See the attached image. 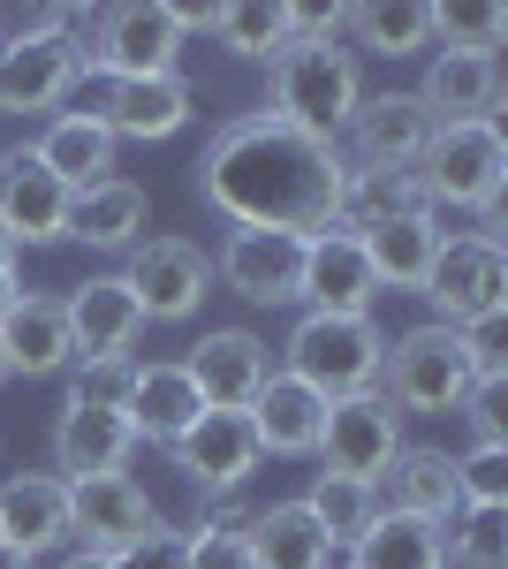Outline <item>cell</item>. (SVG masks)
<instances>
[{
  "mask_svg": "<svg viewBox=\"0 0 508 569\" xmlns=\"http://www.w3.org/2000/svg\"><path fill=\"white\" fill-rule=\"evenodd\" d=\"M410 91H418V107L432 122H478V114L501 107V61H486V53H440L432 46V61H425V77Z\"/></svg>",
  "mask_w": 508,
  "mask_h": 569,
  "instance_id": "obj_28",
  "label": "cell"
},
{
  "mask_svg": "<svg viewBox=\"0 0 508 569\" xmlns=\"http://www.w3.org/2000/svg\"><path fill=\"white\" fill-rule=\"evenodd\" d=\"M160 531H168L160 501L129 479V471L69 486V547H84V555H107V562H114V555L145 547V539H160Z\"/></svg>",
  "mask_w": 508,
  "mask_h": 569,
  "instance_id": "obj_11",
  "label": "cell"
},
{
  "mask_svg": "<svg viewBox=\"0 0 508 569\" xmlns=\"http://www.w3.org/2000/svg\"><path fill=\"white\" fill-rule=\"evenodd\" d=\"M0 220H8V236L23 251L69 243V190L53 182V168H46L31 144H8L0 152Z\"/></svg>",
  "mask_w": 508,
  "mask_h": 569,
  "instance_id": "obj_16",
  "label": "cell"
},
{
  "mask_svg": "<svg viewBox=\"0 0 508 569\" xmlns=\"http://www.w3.org/2000/svg\"><path fill=\"white\" fill-rule=\"evenodd\" d=\"M129 297L145 305V327H190L212 297V251L190 236H145L129 251Z\"/></svg>",
  "mask_w": 508,
  "mask_h": 569,
  "instance_id": "obj_9",
  "label": "cell"
},
{
  "mask_svg": "<svg viewBox=\"0 0 508 569\" xmlns=\"http://www.w3.org/2000/svg\"><path fill=\"white\" fill-rule=\"evenodd\" d=\"M243 525H251V501H243V493H198L190 531H243Z\"/></svg>",
  "mask_w": 508,
  "mask_h": 569,
  "instance_id": "obj_42",
  "label": "cell"
},
{
  "mask_svg": "<svg viewBox=\"0 0 508 569\" xmlns=\"http://www.w3.org/2000/svg\"><path fill=\"white\" fill-rule=\"evenodd\" d=\"M311 456H319V471L380 486L387 463L402 456V410H395L380 388L341 395V402H327V418H319V448H311Z\"/></svg>",
  "mask_w": 508,
  "mask_h": 569,
  "instance_id": "obj_10",
  "label": "cell"
},
{
  "mask_svg": "<svg viewBox=\"0 0 508 569\" xmlns=\"http://www.w3.org/2000/svg\"><path fill=\"white\" fill-rule=\"evenodd\" d=\"M145 220H152L145 182L107 176V182H91V190L69 198V243H84V251H137L145 243Z\"/></svg>",
  "mask_w": 508,
  "mask_h": 569,
  "instance_id": "obj_27",
  "label": "cell"
},
{
  "mask_svg": "<svg viewBox=\"0 0 508 569\" xmlns=\"http://www.w3.org/2000/svg\"><path fill=\"white\" fill-rule=\"evenodd\" d=\"M190 46V23L175 0H114L91 16V46H77L84 84H137V77H175Z\"/></svg>",
  "mask_w": 508,
  "mask_h": 569,
  "instance_id": "obj_4",
  "label": "cell"
},
{
  "mask_svg": "<svg viewBox=\"0 0 508 569\" xmlns=\"http://www.w3.org/2000/svg\"><path fill=\"white\" fill-rule=\"evenodd\" d=\"M77 84V8H31L0 31V114H61Z\"/></svg>",
  "mask_w": 508,
  "mask_h": 569,
  "instance_id": "obj_3",
  "label": "cell"
},
{
  "mask_svg": "<svg viewBox=\"0 0 508 569\" xmlns=\"http://www.w3.org/2000/svg\"><path fill=\"white\" fill-rule=\"evenodd\" d=\"M0 380H8V350H0Z\"/></svg>",
  "mask_w": 508,
  "mask_h": 569,
  "instance_id": "obj_48",
  "label": "cell"
},
{
  "mask_svg": "<svg viewBox=\"0 0 508 569\" xmlns=\"http://www.w3.org/2000/svg\"><path fill=\"white\" fill-rule=\"evenodd\" d=\"M456 501L464 509H508V448H464L456 456Z\"/></svg>",
  "mask_w": 508,
  "mask_h": 569,
  "instance_id": "obj_39",
  "label": "cell"
},
{
  "mask_svg": "<svg viewBox=\"0 0 508 569\" xmlns=\"http://www.w3.org/2000/svg\"><path fill=\"white\" fill-rule=\"evenodd\" d=\"M243 547H251V569H327L335 562L327 531L311 525L303 501H266V509H251Z\"/></svg>",
  "mask_w": 508,
  "mask_h": 569,
  "instance_id": "obj_31",
  "label": "cell"
},
{
  "mask_svg": "<svg viewBox=\"0 0 508 569\" xmlns=\"http://www.w3.org/2000/svg\"><path fill=\"white\" fill-rule=\"evenodd\" d=\"M0 569H39V562H31L23 547H8V539H0Z\"/></svg>",
  "mask_w": 508,
  "mask_h": 569,
  "instance_id": "obj_47",
  "label": "cell"
},
{
  "mask_svg": "<svg viewBox=\"0 0 508 569\" xmlns=\"http://www.w3.org/2000/svg\"><path fill=\"white\" fill-rule=\"evenodd\" d=\"M168 463L198 486V493H243L266 456H258V433H251L243 410H206V418L168 448Z\"/></svg>",
  "mask_w": 508,
  "mask_h": 569,
  "instance_id": "obj_14",
  "label": "cell"
},
{
  "mask_svg": "<svg viewBox=\"0 0 508 569\" xmlns=\"http://www.w3.org/2000/svg\"><path fill=\"white\" fill-rule=\"evenodd\" d=\"M456 418L470 426V448H508V380H470Z\"/></svg>",
  "mask_w": 508,
  "mask_h": 569,
  "instance_id": "obj_40",
  "label": "cell"
},
{
  "mask_svg": "<svg viewBox=\"0 0 508 569\" xmlns=\"http://www.w3.org/2000/svg\"><path fill=\"white\" fill-rule=\"evenodd\" d=\"M182 569H251L243 531H182Z\"/></svg>",
  "mask_w": 508,
  "mask_h": 569,
  "instance_id": "obj_41",
  "label": "cell"
},
{
  "mask_svg": "<svg viewBox=\"0 0 508 569\" xmlns=\"http://www.w3.org/2000/svg\"><path fill=\"white\" fill-rule=\"evenodd\" d=\"M440 327H486V319H508V251H501V220L486 228H464L440 243V259L418 289Z\"/></svg>",
  "mask_w": 508,
  "mask_h": 569,
  "instance_id": "obj_7",
  "label": "cell"
},
{
  "mask_svg": "<svg viewBox=\"0 0 508 569\" xmlns=\"http://www.w3.org/2000/svg\"><path fill=\"white\" fill-rule=\"evenodd\" d=\"M380 395L402 410V418H456L470 395V365H464V335L425 319L410 335L387 342V365H380Z\"/></svg>",
  "mask_w": 508,
  "mask_h": 569,
  "instance_id": "obj_8",
  "label": "cell"
},
{
  "mask_svg": "<svg viewBox=\"0 0 508 569\" xmlns=\"http://www.w3.org/2000/svg\"><path fill=\"white\" fill-rule=\"evenodd\" d=\"M91 114L114 130V144H122V137H129V144H168V137L190 130L198 91H190L182 69H175V77H137V84H107Z\"/></svg>",
  "mask_w": 508,
  "mask_h": 569,
  "instance_id": "obj_18",
  "label": "cell"
},
{
  "mask_svg": "<svg viewBox=\"0 0 508 569\" xmlns=\"http://www.w3.org/2000/svg\"><path fill=\"white\" fill-rule=\"evenodd\" d=\"M357 243H365V266H372L380 289L418 297L432 259H440V243H448V220L432 213V206H418V213H395V220H380V228H365Z\"/></svg>",
  "mask_w": 508,
  "mask_h": 569,
  "instance_id": "obj_23",
  "label": "cell"
},
{
  "mask_svg": "<svg viewBox=\"0 0 508 569\" xmlns=\"http://www.w3.org/2000/svg\"><path fill=\"white\" fill-rule=\"evenodd\" d=\"M303 509H311V525L327 531V547H349L357 531L380 517V486L365 479H341V471H311V493H303Z\"/></svg>",
  "mask_w": 508,
  "mask_h": 569,
  "instance_id": "obj_35",
  "label": "cell"
},
{
  "mask_svg": "<svg viewBox=\"0 0 508 569\" xmlns=\"http://www.w3.org/2000/svg\"><path fill=\"white\" fill-rule=\"evenodd\" d=\"M190 31H212L228 53L243 61H273L289 46V8L281 0H228V8H182Z\"/></svg>",
  "mask_w": 508,
  "mask_h": 569,
  "instance_id": "obj_33",
  "label": "cell"
},
{
  "mask_svg": "<svg viewBox=\"0 0 508 569\" xmlns=\"http://www.w3.org/2000/svg\"><path fill=\"white\" fill-rule=\"evenodd\" d=\"M16 297H23V281H16V273H0V319L16 311Z\"/></svg>",
  "mask_w": 508,
  "mask_h": 569,
  "instance_id": "obj_46",
  "label": "cell"
},
{
  "mask_svg": "<svg viewBox=\"0 0 508 569\" xmlns=\"http://www.w3.org/2000/svg\"><path fill=\"white\" fill-rule=\"evenodd\" d=\"M341 152L319 137L273 122L266 107L236 114L206 137L198 152V198L228 228H281V236H319L335 228L341 206Z\"/></svg>",
  "mask_w": 508,
  "mask_h": 569,
  "instance_id": "obj_1",
  "label": "cell"
},
{
  "mask_svg": "<svg viewBox=\"0 0 508 569\" xmlns=\"http://www.w3.org/2000/svg\"><path fill=\"white\" fill-rule=\"evenodd\" d=\"M114 569H182V531H160V539H145V547L114 555Z\"/></svg>",
  "mask_w": 508,
  "mask_h": 569,
  "instance_id": "obj_43",
  "label": "cell"
},
{
  "mask_svg": "<svg viewBox=\"0 0 508 569\" xmlns=\"http://www.w3.org/2000/svg\"><path fill=\"white\" fill-rule=\"evenodd\" d=\"M129 456H137V433H129L122 410H77V402H61V418H53V479L61 486L114 479V471H129Z\"/></svg>",
  "mask_w": 508,
  "mask_h": 569,
  "instance_id": "obj_20",
  "label": "cell"
},
{
  "mask_svg": "<svg viewBox=\"0 0 508 569\" xmlns=\"http://www.w3.org/2000/svg\"><path fill=\"white\" fill-rule=\"evenodd\" d=\"M349 53H380V61H418L432 53V0H365L349 8Z\"/></svg>",
  "mask_w": 508,
  "mask_h": 569,
  "instance_id": "obj_32",
  "label": "cell"
},
{
  "mask_svg": "<svg viewBox=\"0 0 508 569\" xmlns=\"http://www.w3.org/2000/svg\"><path fill=\"white\" fill-rule=\"evenodd\" d=\"M448 562L456 569H508V509H456Z\"/></svg>",
  "mask_w": 508,
  "mask_h": 569,
  "instance_id": "obj_37",
  "label": "cell"
},
{
  "mask_svg": "<svg viewBox=\"0 0 508 569\" xmlns=\"http://www.w3.org/2000/svg\"><path fill=\"white\" fill-rule=\"evenodd\" d=\"M53 569H114V562H107V555H84V547H69V555H61Z\"/></svg>",
  "mask_w": 508,
  "mask_h": 569,
  "instance_id": "obj_44",
  "label": "cell"
},
{
  "mask_svg": "<svg viewBox=\"0 0 508 569\" xmlns=\"http://www.w3.org/2000/svg\"><path fill=\"white\" fill-rule=\"evenodd\" d=\"M129 433L152 440V448H175V440L190 433L198 418H206V395L190 388V372H182V357H160V365H145L137 357V380H129V402H122Z\"/></svg>",
  "mask_w": 508,
  "mask_h": 569,
  "instance_id": "obj_22",
  "label": "cell"
},
{
  "mask_svg": "<svg viewBox=\"0 0 508 569\" xmlns=\"http://www.w3.org/2000/svg\"><path fill=\"white\" fill-rule=\"evenodd\" d=\"M418 206H425L418 168H349V176H341L335 228L365 236V228H380V220H395V213H418Z\"/></svg>",
  "mask_w": 508,
  "mask_h": 569,
  "instance_id": "obj_34",
  "label": "cell"
},
{
  "mask_svg": "<svg viewBox=\"0 0 508 569\" xmlns=\"http://www.w3.org/2000/svg\"><path fill=\"white\" fill-rule=\"evenodd\" d=\"M0 23H8V16H0Z\"/></svg>",
  "mask_w": 508,
  "mask_h": 569,
  "instance_id": "obj_49",
  "label": "cell"
},
{
  "mask_svg": "<svg viewBox=\"0 0 508 569\" xmlns=\"http://www.w3.org/2000/svg\"><path fill=\"white\" fill-rule=\"evenodd\" d=\"M243 418H251V433H258V456H311V448H319V418H327V402L303 388V380L273 372Z\"/></svg>",
  "mask_w": 508,
  "mask_h": 569,
  "instance_id": "obj_30",
  "label": "cell"
},
{
  "mask_svg": "<svg viewBox=\"0 0 508 569\" xmlns=\"http://www.w3.org/2000/svg\"><path fill=\"white\" fill-rule=\"evenodd\" d=\"M16 259H23V243L8 236V220H0V273H16Z\"/></svg>",
  "mask_w": 508,
  "mask_h": 569,
  "instance_id": "obj_45",
  "label": "cell"
},
{
  "mask_svg": "<svg viewBox=\"0 0 508 569\" xmlns=\"http://www.w3.org/2000/svg\"><path fill=\"white\" fill-rule=\"evenodd\" d=\"M380 281L365 266V243L349 228H319L303 236V311H341V319H372Z\"/></svg>",
  "mask_w": 508,
  "mask_h": 569,
  "instance_id": "obj_19",
  "label": "cell"
},
{
  "mask_svg": "<svg viewBox=\"0 0 508 569\" xmlns=\"http://www.w3.org/2000/svg\"><path fill=\"white\" fill-rule=\"evenodd\" d=\"M380 365H387V335L372 327V319L303 311L297 327H289V342H281V365H273V372L303 380L319 402H341V395L380 388Z\"/></svg>",
  "mask_w": 508,
  "mask_h": 569,
  "instance_id": "obj_6",
  "label": "cell"
},
{
  "mask_svg": "<svg viewBox=\"0 0 508 569\" xmlns=\"http://www.w3.org/2000/svg\"><path fill=\"white\" fill-rule=\"evenodd\" d=\"M418 182H425V206L432 213H470L478 228L501 220V190H508V137L494 114L478 122H440L432 144L418 160Z\"/></svg>",
  "mask_w": 508,
  "mask_h": 569,
  "instance_id": "obj_5",
  "label": "cell"
},
{
  "mask_svg": "<svg viewBox=\"0 0 508 569\" xmlns=\"http://www.w3.org/2000/svg\"><path fill=\"white\" fill-rule=\"evenodd\" d=\"M380 509H395V517H418V525H456V456L448 448H418V440H402V456L387 463L380 479Z\"/></svg>",
  "mask_w": 508,
  "mask_h": 569,
  "instance_id": "obj_26",
  "label": "cell"
},
{
  "mask_svg": "<svg viewBox=\"0 0 508 569\" xmlns=\"http://www.w3.org/2000/svg\"><path fill=\"white\" fill-rule=\"evenodd\" d=\"M432 130L440 122L418 107V91H365L349 130L335 137V152H341V168H418Z\"/></svg>",
  "mask_w": 508,
  "mask_h": 569,
  "instance_id": "obj_13",
  "label": "cell"
},
{
  "mask_svg": "<svg viewBox=\"0 0 508 569\" xmlns=\"http://www.w3.org/2000/svg\"><path fill=\"white\" fill-rule=\"evenodd\" d=\"M212 281L236 289L243 305H303V236H281V228H228L220 251H212Z\"/></svg>",
  "mask_w": 508,
  "mask_h": 569,
  "instance_id": "obj_12",
  "label": "cell"
},
{
  "mask_svg": "<svg viewBox=\"0 0 508 569\" xmlns=\"http://www.w3.org/2000/svg\"><path fill=\"white\" fill-rule=\"evenodd\" d=\"M0 350H8V380H61L77 350H69V319H61V297H39L23 289L16 311L0 319Z\"/></svg>",
  "mask_w": 508,
  "mask_h": 569,
  "instance_id": "obj_24",
  "label": "cell"
},
{
  "mask_svg": "<svg viewBox=\"0 0 508 569\" xmlns=\"http://www.w3.org/2000/svg\"><path fill=\"white\" fill-rule=\"evenodd\" d=\"M31 152L53 168V182H61L69 198L91 190V182H107V176H122V144H114V130H107L91 107H61V114H46V130H39Z\"/></svg>",
  "mask_w": 508,
  "mask_h": 569,
  "instance_id": "obj_21",
  "label": "cell"
},
{
  "mask_svg": "<svg viewBox=\"0 0 508 569\" xmlns=\"http://www.w3.org/2000/svg\"><path fill=\"white\" fill-rule=\"evenodd\" d=\"M0 539L23 547L31 562L69 547V486L53 471H8L0 479Z\"/></svg>",
  "mask_w": 508,
  "mask_h": 569,
  "instance_id": "obj_25",
  "label": "cell"
},
{
  "mask_svg": "<svg viewBox=\"0 0 508 569\" xmlns=\"http://www.w3.org/2000/svg\"><path fill=\"white\" fill-rule=\"evenodd\" d=\"M190 388L206 395V410H251L258 388L273 380V350L258 342L251 327H212L198 350L182 357Z\"/></svg>",
  "mask_w": 508,
  "mask_h": 569,
  "instance_id": "obj_17",
  "label": "cell"
},
{
  "mask_svg": "<svg viewBox=\"0 0 508 569\" xmlns=\"http://www.w3.org/2000/svg\"><path fill=\"white\" fill-rule=\"evenodd\" d=\"M501 39H508V8H494V0H448V8H432V46L440 53H486V61H501Z\"/></svg>",
  "mask_w": 508,
  "mask_h": 569,
  "instance_id": "obj_36",
  "label": "cell"
},
{
  "mask_svg": "<svg viewBox=\"0 0 508 569\" xmlns=\"http://www.w3.org/2000/svg\"><path fill=\"white\" fill-rule=\"evenodd\" d=\"M61 319H69L77 365H84V357H137V342H145V305L129 297L122 273H84V281L61 297Z\"/></svg>",
  "mask_w": 508,
  "mask_h": 569,
  "instance_id": "obj_15",
  "label": "cell"
},
{
  "mask_svg": "<svg viewBox=\"0 0 508 569\" xmlns=\"http://www.w3.org/2000/svg\"><path fill=\"white\" fill-rule=\"evenodd\" d=\"M61 380H69L61 402H77V410H122L129 380H137V357H84V365H69Z\"/></svg>",
  "mask_w": 508,
  "mask_h": 569,
  "instance_id": "obj_38",
  "label": "cell"
},
{
  "mask_svg": "<svg viewBox=\"0 0 508 569\" xmlns=\"http://www.w3.org/2000/svg\"><path fill=\"white\" fill-rule=\"evenodd\" d=\"M357 99H365V69H357V53L341 39H311V46L289 39L266 61V114L303 137H319V144H335L349 130Z\"/></svg>",
  "mask_w": 508,
  "mask_h": 569,
  "instance_id": "obj_2",
  "label": "cell"
},
{
  "mask_svg": "<svg viewBox=\"0 0 508 569\" xmlns=\"http://www.w3.org/2000/svg\"><path fill=\"white\" fill-rule=\"evenodd\" d=\"M327 569H448V531L380 509V517L357 531V539H349Z\"/></svg>",
  "mask_w": 508,
  "mask_h": 569,
  "instance_id": "obj_29",
  "label": "cell"
}]
</instances>
